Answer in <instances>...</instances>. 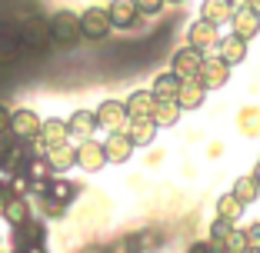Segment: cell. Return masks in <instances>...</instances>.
<instances>
[{
  "label": "cell",
  "instance_id": "cell-26",
  "mask_svg": "<svg viewBox=\"0 0 260 253\" xmlns=\"http://www.w3.org/2000/svg\"><path fill=\"white\" fill-rule=\"evenodd\" d=\"M177 90H180V80H177L174 74H160L150 87L153 100H177Z\"/></svg>",
  "mask_w": 260,
  "mask_h": 253
},
{
  "label": "cell",
  "instance_id": "cell-4",
  "mask_svg": "<svg viewBox=\"0 0 260 253\" xmlns=\"http://www.w3.org/2000/svg\"><path fill=\"white\" fill-rule=\"evenodd\" d=\"M164 243L160 233H153V230H140V233H130V237L117 240L114 246H107L104 253H150L157 250V246Z\"/></svg>",
  "mask_w": 260,
  "mask_h": 253
},
{
  "label": "cell",
  "instance_id": "cell-21",
  "mask_svg": "<svg viewBox=\"0 0 260 253\" xmlns=\"http://www.w3.org/2000/svg\"><path fill=\"white\" fill-rule=\"evenodd\" d=\"M44 197H47V200H54V203H63V207H67L70 200L77 197V184H70V180H63V176H50V180H47Z\"/></svg>",
  "mask_w": 260,
  "mask_h": 253
},
{
  "label": "cell",
  "instance_id": "cell-27",
  "mask_svg": "<svg viewBox=\"0 0 260 253\" xmlns=\"http://www.w3.org/2000/svg\"><path fill=\"white\" fill-rule=\"evenodd\" d=\"M223 253H247V233L234 227V233H230L227 243H223Z\"/></svg>",
  "mask_w": 260,
  "mask_h": 253
},
{
  "label": "cell",
  "instance_id": "cell-2",
  "mask_svg": "<svg viewBox=\"0 0 260 253\" xmlns=\"http://www.w3.org/2000/svg\"><path fill=\"white\" fill-rule=\"evenodd\" d=\"M110 30H114V23H110L107 7H87L84 14H80V37H87V40H104Z\"/></svg>",
  "mask_w": 260,
  "mask_h": 253
},
{
  "label": "cell",
  "instance_id": "cell-3",
  "mask_svg": "<svg viewBox=\"0 0 260 253\" xmlns=\"http://www.w3.org/2000/svg\"><path fill=\"white\" fill-rule=\"evenodd\" d=\"M200 63H204V54L193 50V47H184V50H177L174 60H170V74H174L180 84H187V80H200Z\"/></svg>",
  "mask_w": 260,
  "mask_h": 253
},
{
  "label": "cell",
  "instance_id": "cell-29",
  "mask_svg": "<svg viewBox=\"0 0 260 253\" xmlns=\"http://www.w3.org/2000/svg\"><path fill=\"white\" fill-rule=\"evenodd\" d=\"M10 130V110L0 103V133H7Z\"/></svg>",
  "mask_w": 260,
  "mask_h": 253
},
{
  "label": "cell",
  "instance_id": "cell-28",
  "mask_svg": "<svg viewBox=\"0 0 260 253\" xmlns=\"http://www.w3.org/2000/svg\"><path fill=\"white\" fill-rule=\"evenodd\" d=\"M137 4V14H144V17H157L164 10V4L167 0H134Z\"/></svg>",
  "mask_w": 260,
  "mask_h": 253
},
{
  "label": "cell",
  "instance_id": "cell-25",
  "mask_svg": "<svg viewBox=\"0 0 260 253\" xmlns=\"http://www.w3.org/2000/svg\"><path fill=\"white\" fill-rule=\"evenodd\" d=\"M230 193H234V197H237L240 203H244V207H250L253 200L260 197V184H257V176H253V173H250V176H240L237 184H234V190H230Z\"/></svg>",
  "mask_w": 260,
  "mask_h": 253
},
{
  "label": "cell",
  "instance_id": "cell-19",
  "mask_svg": "<svg viewBox=\"0 0 260 253\" xmlns=\"http://www.w3.org/2000/svg\"><path fill=\"white\" fill-rule=\"evenodd\" d=\"M207 90L200 80H187V84H180V90H177V103H180V110H197L200 103H204Z\"/></svg>",
  "mask_w": 260,
  "mask_h": 253
},
{
  "label": "cell",
  "instance_id": "cell-9",
  "mask_svg": "<svg viewBox=\"0 0 260 253\" xmlns=\"http://www.w3.org/2000/svg\"><path fill=\"white\" fill-rule=\"evenodd\" d=\"M104 163H107L104 143H97V140L77 143V167L84 170V173H97V170H104Z\"/></svg>",
  "mask_w": 260,
  "mask_h": 253
},
{
  "label": "cell",
  "instance_id": "cell-16",
  "mask_svg": "<svg viewBox=\"0 0 260 253\" xmlns=\"http://www.w3.org/2000/svg\"><path fill=\"white\" fill-rule=\"evenodd\" d=\"M200 20L214 23V27L230 23V20H234V7H230V0H204V7H200Z\"/></svg>",
  "mask_w": 260,
  "mask_h": 253
},
{
  "label": "cell",
  "instance_id": "cell-15",
  "mask_svg": "<svg viewBox=\"0 0 260 253\" xmlns=\"http://www.w3.org/2000/svg\"><path fill=\"white\" fill-rule=\"evenodd\" d=\"M107 14H110V23H114V27H123V30H127V27H134V23H137V17H140L134 0H110Z\"/></svg>",
  "mask_w": 260,
  "mask_h": 253
},
{
  "label": "cell",
  "instance_id": "cell-12",
  "mask_svg": "<svg viewBox=\"0 0 260 253\" xmlns=\"http://www.w3.org/2000/svg\"><path fill=\"white\" fill-rule=\"evenodd\" d=\"M153 103H157V100H153L150 90H134L127 100H123L130 120H150V117H153Z\"/></svg>",
  "mask_w": 260,
  "mask_h": 253
},
{
  "label": "cell",
  "instance_id": "cell-33",
  "mask_svg": "<svg viewBox=\"0 0 260 253\" xmlns=\"http://www.w3.org/2000/svg\"><path fill=\"white\" fill-rule=\"evenodd\" d=\"M174 4H180V0H174Z\"/></svg>",
  "mask_w": 260,
  "mask_h": 253
},
{
  "label": "cell",
  "instance_id": "cell-7",
  "mask_svg": "<svg viewBox=\"0 0 260 253\" xmlns=\"http://www.w3.org/2000/svg\"><path fill=\"white\" fill-rule=\"evenodd\" d=\"M230 77V67L220 60L217 54H204V63H200V84L204 90H220Z\"/></svg>",
  "mask_w": 260,
  "mask_h": 253
},
{
  "label": "cell",
  "instance_id": "cell-24",
  "mask_svg": "<svg viewBox=\"0 0 260 253\" xmlns=\"http://www.w3.org/2000/svg\"><path fill=\"white\" fill-rule=\"evenodd\" d=\"M244 203H240L234 193H223L220 200H217V220H227V223H234L237 227V220H240V213H244Z\"/></svg>",
  "mask_w": 260,
  "mask_h": 253
},
{
  "label": "cell",
  "instance_id": "cell-31",
  "mask_svg": "<svg viewBox=\"0 0 260 253\" xmlns=\"http://www.w3.org/2000/svg\"><path fill=\"white\" fill-rule=\"evenodd\" d=\"M247 10H253V14L260 17V0H250V4H247Z\"/></svg>",
  "mask_w": 260,
  "mask_h": 253
},
{
  "label": "cell",
  "instance_id": "cell-32",
  "mask_svg": "<svg viewBox=\"0 0 260 253\" xmlns=\"http://www.w3.org/2000/svg\"><path fill=\"white\" fill-rule=\"evenodd\" d=\"M23 253H44V243H34V246H27Z\"/></svg>",
  "mask_w": 260,
  "mask_h": 253
},
{
  "label": "cell",
  "instance_id": "cell-11",
  "mask_svg": "<svg viewBox=\"0 0 260 253\" xmlns=\"http://www.w3.org/2000/svg\"><path fill=\"white\" fill-rule=\"evenodd\" d=\"M104 154H107V163H127L130 154H134V143H130V137L123 130L107 133V140H104Z\"/></svg>",
  "mask_w": 260,
  "mask_h": 253
},
{
  "label": "cell",
  "instance_id": "cell-17",
  "mask_svg": "<svg viewBox=\"0 0 260 253\" xmlns=\"http://www.w3.org/2000/svg\"><path fill=\"white\" fill-rule=\"evenodd\" d=\"M217 57H220L227 67H234V63H240L247 57V40H240V37H223L220 44H217Z\"/></svg>",
  "mask_w": 260,
  "mask_h": 253
},
{
  "label": "cell",
  "instance_id": "cell-10",
  "mask_svg": "<svg viewBox=\"0 0 260 253\" xmlns=\"http://www.w3.org/2000/svg\"><path fill=\"white\" fill-rule=\"evenodd\" d=\"M67 130H70V137H74L77 143L90 140L93 130H97V114H93V110H74L70 120H67Z\"/></svg>",
  "mask_w": 260,
  "mask_h": 253
},
{
  "label": "cell",
  "instance_id": "cell-22",
  "mask_svg": "<svg viewBox=\"0 0 260 253\" xmlns=\"http://www.w3.org/2000/svg\"><path fill=\"white\" fill-rule=\"evenodd\" d=\"M180 114H184V110H180L177 100H157V103H153V117H150V120L157 123V130H160V127H174V123L180 120Z\"/></svg>",
  "mask_w": 260,
  "mask_h": 253
},
{
  "label": "cell",
  "instance_id": "cell-5",
  "mask_svg": "<svg viewBox=\"0 0 260 253\" xmlns=\"http://www.w3.org/2000/svg\"><path fill=\"white\" fill-rule=\"evenodd\" d=\"M97 127H107L110 133H117V130H127V107H123V100H104L97 110Z\"/></svg>",
  "mask_w": 260,
  "mask_h": 253
},
{
  "label": "cell",
  "instance_id": "cell-13",
  "mask_svg": "<svg viewBox=\"0 0 260 253\" xmlns=\"http://www.w3.org/2000/svg\"><path fill=\"white\" fill-rule=\"evenodd\" d=\"M47 167H50V173H67L70 167H77V147L70 143L50 147L47 150Z\"/></svg>",
  "mask_w": 260,
  "mask_h": 253
},
{
  "label": "cell",
  "instance_id": "cell-14",
  "mask_svg": "<svg viewBox=\"0 0 260 253\" xmlns=\"http://www.w3.org/2000/svg\"><path fill=\"white\" fill-rule=\"evenodd\" d=\"M230 27H234V37L240 40H253L260 33V17L253 14V10H234V20H230Z\"/></svg>",
  "mask_w": 260,
  "mask_h": 253
},
{
  "label": "cell",
  "instance_id": "cell-20",
  "mask_svg": "<svg viewBox=\"0 0 260 253\" xmlns=\"http://www.w3.org/2000/svg\"><path fill=\"white\" fill-rule=\"evenodd\" d=\"M40 140H44L47 147H60V143H70L67 120H57V117H50V120H44V127H40Z\"/></svg>",
  "mask_w": 260,
  "mask_h": 253
},
{
  "label": "cell",
  "instance_id": "cell-1",
  "mask_svg": "<svg viewBox=\"0 0 260 253\" xmlns=\"http://www.w3.org/2000/svg\"><path fill=\"white\" fill-rule=\"evenodd\" d=\"M47 23H50V40L60 47L77 44V37H80V17L70 14V10H57Z\"/></svg>",
  "mask_w": 260,
  "mask_h": 253
},
{
  "label": "cell",
  "instance_id": "cell-18",
  "mask_svg": "<svg viewBox=\"0 0 260 253\" xmlns=\"http://www.w3.org/2000/svg\"><path fill=\"white\" fill-rule=\"evenodd\" d=\"M123 133L130 137L134 147H150L153 137H157V123L153 120H127V130Z\"/></svg>",
  "mask_w": 260,
  "mask_h": 253
},
{
  "label": "cell",
  "instance_id": "cell-30",
  "mask_svg": "<svg viewBox=\"0 0 260 253\" xmlns=\"http://www.w3.org/2000/svg\"><path fill=\"white\" fill-rule=\"evenodd\" d=\"M247 4H250V0H230V7H234V10H244Z\"/></svg>",
  "mask_w": 260,
  "mask_h": 253
},
{
  "label": "cell",
  "instance_id": "cell-8",
  "mask_svg": "<svg viewBox=\"0 0 260 253\" xmlns=\"http://www.w3.org/2000/svg\"><path fill=\"white\" fill-rule=\"evenodd\" d=\"M187 44H190L193 50H200V54H210V50L220 44V33H217L214 23L193 20V23H190V30H187Z\"/></svg>",
  "mask_w": 260,
  "mask_h": 253
},
{
  "label": "cell",
  "instance_id": "cell-23",
  "mask_svg": "<svg viewBox=\"0 0 260 253\" xmlns=\"http://www.w3.org/2000/svg\"><path fill=\"white\" fill-rule=\"evenodd\" d=\"M4 220H7L14 230H20L23 223L30 220V207H27V200H23V197H10L7 200V210H4Z\"/></svg>",
  "mask_w": 260,
  "mask_h": 253
},
{
  "label": "cell",
  "instance_id": "cell-6",
  "mask_svg": "<svg viewBox=\"0 0 260 253\" xmlns=\"http://www.w3.org/2000/svg\"><path fill=\"white\" fill-rule=\"evenodd\" d=\"M40 127H44V120H40L34 110H14V114H10V133H14L17 140H23V143L37 140Z\"/></svg>",
  "mask_w": 260,
  "mask_h": 253
}]
</instances>
